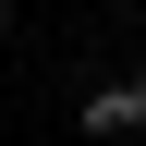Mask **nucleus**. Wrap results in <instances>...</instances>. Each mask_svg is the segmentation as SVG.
Segmentation results:
<instances>
[{"instance_id": "f03ea898", "label": "nucleus", "mask_w": 146, "mask_h": 146, "mask_svg": "<svg viewBox=\"0 0 146 146\" xmlns=\"http://www.w3.org/2000/svg\"><path fill=\"white\" fill-rule=\"evenodd\" d=\"M0 36H12V0H0Z\"/></svg>"}, {"instance_id": "f257e3e1", "label": "nucleus", "mask_w": 146, "mask_h": 146, "mask_svg": "<svg viewBox=\"0 0 146 146\" xmlns=\"http://www.w3.org/2000/svg\"><path fill=\"white\" fill-rule=\"evenodd\" d=\"M146 122V85H98V98H85V134H134Z\"/></svg>"}]
</instances>
